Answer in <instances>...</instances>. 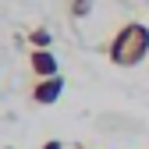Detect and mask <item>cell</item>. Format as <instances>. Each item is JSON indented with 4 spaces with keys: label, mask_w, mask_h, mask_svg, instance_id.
Masks as SVG:
<instances>
[{
    "label": "cell",
    "mask_w": 149,
    "mask_h": 149,
    "mask_svg": "<svg viewBox=\"0 0 149 149\" xmlns=\"http://www.w3.org/2000/svg\"><path fill=\"white\" fill-rule=\"evenodd\" d=\"M107 57H110V64H117V68H139L149 57V25L124 22L114 32V39L107 43Z\"/></svg>",
    "instance_id": "6da1fadb"
},
{
    "label": "cell",
    "mask_w": 149,
    "mask_h": 149,
    "mask_svg": "<svg viewBox=\"0 0 149 149\" xmlns=\"http://www.w3.org/2000/svg\"><path fill=\"white\" fill-rule=\"evenodd\" d=\"M61 92H64V78H61V74H53V78H36V85H32V103L50 107V103L61 100Z\"/></svg>",
    "instance_id": "7a4b0ae2"
},
{
    "label": "cell",
    "mask_w": 149,
    "mask_h": 149,
    "mask_svg": "<svg viewBox=\"0 0 149 149\" xmlns=\"http://www.w3.org/2000/svg\"><path fill=\"white\" fill-rule=\"evenodd\" d=\"M29 68L36 78H53V74H61L57 71V57H53L50 50H32L29 53Z\"/></svg>",
    "instance_id": "3957f363"
},
{
    "label": "cell",
    "mask_w": 149,
    "mask_h": 149,
    "mask_svg": "<svg viewBox=\"0 0 149 149\" xmlns=\"http://www.w3.org/2000/svg\"><path fill=\"white\" fill-rule=\"evenodd\" d=\"M92 14V0H68V18H74V22H82V18Z\"/></svg>",
    "instance_id": "277c9868"
},
{
    "label": "cell",
    "mask_w": 149,
    "mask_h": 149,
    "mask_svg": "<svg viewBox=\"0 0 149 149\" xmlns=\"http://www.w3.org/2000/svg\"><path fill=\"white\" fill-rule=\"evenodd\" d=\"M29 43H32V50H46L50 46V32L46 29H32L29 32Z\"/></svg>",
    "instance_id": "5b68a950"
},
{
    "label": "cell",
    "mask_w": 149,
    "mask_h": 149,
    "mask_svg": "<svg viewBox=\"0 0 149 149\" xmlns=\"http://www.w3.org/2000/svg\"><path fill=\"white\" fill-rule=\"evenodd\" d=\"M43 149H64V142L61 139H50V142H43Z\"/></svg>",
    "instance_id": "8992f818"
}]
</instances>
